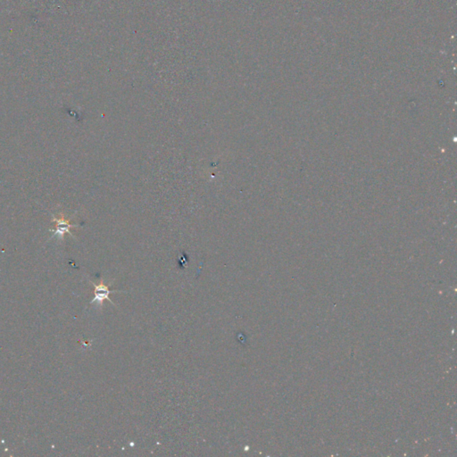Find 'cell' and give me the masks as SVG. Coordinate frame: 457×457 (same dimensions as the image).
<instances>
[{
    "instance_id": "cell-1",
    "label": "cell",
    "mask_w": 457,
    "mask_h": 457,
    "mask_svg": "<svg viewBox=\"0 0 457 457\" xmlns=\"http://www.w3.org/2000/svg\"><path fill=\"white\" fill-rule=\"evenodd\" d=\"M71 221H72V218L65 219L64 213H60L57 217L53 216L52 222L56 223V228L50 229V231L54 233L52 238L57 237L60 239H63L65 233H68L71 236H73V234L71 232V228H75L76 225L71 224Z\"/></svg>"
},
{
    "instance_id": "cell-2",
    "label": "cell",
    "mask_w": 457,
    "mask_h": 457,
    "mask_svg": "<svg viewBox=\"0 0 457 457\" xmlns=\"http://www.w3.org/2000/svg\"><path fill=\"white\" fill-rule=\"evenodd\" d=\"M92 284L94 286L95 297L93 298V300L91 301V304L96 303L97 305H99L100 307H102L104 300H107L110 303L114 305L111 300V298H109V295L112 294V293L121 292L120 290H117V289L116 290H111L109 288V285H106L103 281L99 282L98 284H95L94 282H92Z\"/></svg>"
}]
</instances>
